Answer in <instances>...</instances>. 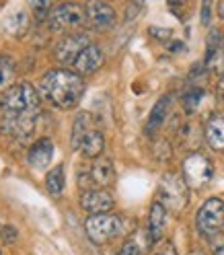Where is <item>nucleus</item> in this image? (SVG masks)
<instances>
[{"label":"nucleus","mask_w":224,"mask_h":255,"mask_svg":"<svg viewBox=\"0 0 224 255\" xmlns=\"http://www.w3.org/2000/svg\"><path fill=\"white\" fill-rule=\"evenodd\" d=\"M2 235H4V239H6V241H12V239H14V237H17L19 233H17V231H14L12 227H6V229L2 231Z\"/></svg>","instance_id":"29"},{"label":"nucleus","mask_w":224,"mask_h":255,"mask_svg":"<svg viewBox=\"0 0 224 255\" xmlns=\"http://www.w3.org/2000/svg\"><path fill=\"white\" fill-rule=\"evenodd\" d=\"M52 158H54V142L50 138L37 140L35 144L29 148V154H27V161L33 169H45L52 163Z\"/></svg>","instance_id":"12"},{"label":"nucleus","mask_w":224,"mask_h":255,"mask_svg":"<svg viewBox=\"0 0 224 255\" xmlns=\"http://www.w3.org/2000/svg\"><path fill=\"white\" fill-rule=\"evenodd\" d=\"M4 27H6V31L10 35H23L25 31L29 29V17L23 12V10H19V12H12L10 17L6 19V23H4Z\"/></svg>","instance_id":"22"},{"label":"nucleus","mask_w":224,"mask_h":255,"mask_svg":"<svg viewBox=\"0 0 224 255\" xmlns=\"http://www.w3.org/2000/svg\"><path fill=\"white\" fill-rule=\"evenodd\" d=\"M189 255H206V253H202V251H194V253H189Z\"/></svg>","instance_id":"32"},{"label":"nucleus","mask_w":224,"mask_h":255,"mask_svg":"<svg viewBox=\"0 0 224 255\" xmlns=\"http://www.w3.org/2000/svg\"><path fill=\"white\" fill-rule=\"evenodd\" d=\"M218 10H220V17H222V19H224V2H222V4H220V6H218Z\"/></svg>","instance_id":"31"},{"label":"nucleus","mask_w":224,"mask_h":255,"mask_svg":"<svg viewBox=\"0 0 224 255\" xmlns=\"http://www.w3.org/2000/svg\"><path fill=\"white\" fill-rule=\"evenodd\" d=\"M105 148V138H103V132L97 130V128H93V130L87 134V138L83 140L81 144V150L85 156L89 158H97Z\"/></svg>","instance_id":"18"},{"label":"nucleus","mask_w":224,"mask_h":255,"mask_svg":"<svg viewBox=\"0 0 224 255\" xmlns=\"http://www.w3.org/2000/svg\"><path fill=\"white\" fill-rule=\"evenodd\" d=\"M210 249L214 255H224V235L216 233L214 237H210Z\"/></svg>","instance_id":"26"},{"label":"nucleus","mask_w":224,"mask_h":255,"mask_svg":"<svg viewBox=\"0 0 224 255\" xmlns=\"http://www.w3.org/2000/svg\"><path fill=\"white\" fill-rule=\"evenodd\" d=\"M218 47H224V35H222V31L212 29L210 35H208V52H214Z\"/></svg>","instance_id":"25"},{"label":"nucleus","mask_w":224,"mask_h":255,"mask_svg":"<svg viewBox=\"0 0 224 255\" xmlns=\"http://www.w3.org/2000/svg\"><path fill=\"white\" fill-rule=\"evenodd\" d=\"M202 99H204V89H200V87H189V89L183 93V107H185L187 114H194V111L200 107Z\"/></svg>","instance_id":"24"},{"label":"nucleus","mask_w":224,"mask_h":255,"mask_svg":"<svg viewBox=\"0 0 224 255\" xmlns=\"http://www.w3.org/2000/svg\"><path fill=\"white\" fill-rule=\"evenodd\" d=\"M196 227L204 237H214L220 227H224V202L220 198H210L202 204L196 216Z\"/></svg>","instance_id":"6"},{"label":"nucleus","mask_w":224,"mask_h":255,"mask_svg":"<svg viewBox=\"0 0 224 255\" xmlns=\"http://www.w3.org/2000/svg\"><path fill=\"white\" fill-rule=\"evenodd\" d=\"M169 107H171V97L169 95H165V97H161L154 103V107L150 111V118H148V124H146V132L148 134L156 132L158 128L163 126V122L167 120V114H169Z\"/></svg>","instance_id":"17"},{"label":"nucleus","mask_w":224,"mask_h":255,"mask_svg":"<svg viewBox=\"0 0 224 255\" xmlns=\"http://www.w3.org/2000/svg\"><path fill=\"white\" fill-rule=\"evenodd\" d=\"M165 229H167V210L161 202H154L150 206V214H148V237L152 245L163 239Z\"/></svg>","instance_id":"13"},{"label":"nucleus","mask_w":224,"mask_h":255,"mask_svg":"<svg viewBox=\"0 0 224 255\" xmlns=\"http://www.w3.org/2000/svg\"><path fill=\"white\" fill-rule=\"evenodd\" d=\"M91 179H93L95 185H99V187H109L115 181L113 163H111L109 158H97V161L91 165Z\"/></svg>","instance_id":"15"},{"label":"nucleus","mask_w":224,"mask_h":255,"mask_svg":"<svg viewBox=\"0 0 224 255\" xmlns=\"http://www.w3.org/2000/svg\"><path fill=\"white\" fill-rule=\"evenodd\" d=\"M43 95L60 109H72L85 95V78L74 70L56 68L41 78Z\"/></svg>","instance_id":"2"},{"label":"nucleus","mask_w":224,"mask_h":255,"mask_svg":"<svg viewBox=\"0 0 224 255\" xmlns=\"http://www.w3.org/2000/svg\"><path fill=\"white\" fill-rule=\"evenodd\" d=\"M81 206L91 216L107 214L113 208V198H111V194L105 189H87L81 198Z\"/></svg>","instance_id":"9"},{"label":"nucleus","mask_w":224,"mask_h":255,"mask_svg":"<svg viewBox=\"0 0 224 255\" xmlns=\"http://www.w3.org/2000/svg\"><path fill=\"white\" fill-rule=\"evenodd\" d=\"M212 177H214V165L206 154L196 152V154H189L183 161V179L187 187L200 189Z\"/></svg>","instance_id":"5"},{"label":"nucleus","mask_w":224,"mask_h":255,"mask_svg":"<svg viewBox=\"0 0 224 255\" xmlns=\"http://www.w3.org/2000/svg\"><path fill=\"white\" fill-rule=\"evenodd\" d=\"M89 45H91L89 35H85V33H70V35H66L56 45V52H54L56 60L60 64H64V66H70V64L74 66L76 58L81 56Z\"/></svg>","instance_id":"8"},{"label":"nucleus","mask_w":224,"mask_h":255,"mask_svg":"<svg viewBox=\"0 0 224 255\" xmlns=\"http://www.w3.org/2000/svg\"><path fill=\"white\" fill-rule=\"evenodd\" d=\"M206 66H208V70L218 74L220 78L224 76V47H218V50L206 54Z\"/></svg>","instance_id":"23"},{"label":"nucleus","mask_w":224,"mask_h":255,"mask_svg":"<svg viewBox=\"0 0 224 255\" xmlns=\"http://www.w3.org/2000/svg\"><path fill=\"white\" fill-rule=\"evenodd\" d=\"M64 165H56L50 173H47V177H45V187L47 191H50L52 196H60L62 191H64Z\"/></svg>","instance_id":"21"},{"label":"nucleus","mask_w":224,"mask_h":255,"mask_svg":"<svg viewBox=\"0 0 224 255\" xmlns=\"http://www.w3.org/2000/svg\"><path fill=\"white\" fill-rule=\"evenodd\" d=\"M206 140L214 150L224 152V111L214 114L206 124Z\"/></svg>","instance_id":"14"},{"label":"nucleus","mask_w":224,"mask_h":255,"mask_svg":"<svg viewBox=\"0 0 224 255\" xmlns=\"http://www.w3.org/2000/svg\"><path fill=\"white\" fill-rule=\"evenodd\" d=\"M158 202L165 206V210H171L173 214H179L189 204V187L183 177L167 173L161 185H158Z\"/></svg>","instance_id":"3"},{"label":"nucleus","mask_w":224,"mask_h":255,"mask_svg":"<svg viewBox=\"0 0 224 255\" xmlns=\"http://www.w3.org/2000/svg\"><path fill=\"white\" fill-rule=\"evenodd\" d=\"M202 23L204 25L210 23V4H204V8H202Z\"/></svg>","instance_id":"28"},{"label":"nucleus","mask_w":224,"mask_h":255,"mask_svg":"<svg viewBox=\"0 0 224 255\" xmlns=\"http://www.w3.org/2000/svg\"><path fill=\"white\" fill-rule=\"evenodd\" d=\"M93 130L91 126V116L89 114H81L74 122V128H72V148L74 150H81V144L83 140L87 138V134Z\"/></svg>","instance_id":"19"},{"label":"nucleus","mask_w":224,"mask_h":255,"mask_svg":"<svg viewBox=\"0 0 224 255\" xmlns=\"http://www.w3.org/2000/svg\"><path fill=\"white\" fill-rule=\"evenodd\" d=\"M37 109H39V95L35 87L29 83L12 85L8 91L2 93V99H0V111L4 116L6 128L17 134L19 132L29 134L33 130Z\"/></svg>","instance_id":"1"},{"label":"nucleus","mask_w":224,"mask_h":255,"mask_svg":"<svg viewBox=\"0 0 224 255\" xmlns=\"http://www.w3.org/2000/svg\"><path fill=\"white\" fill-rule=\"evenodd\" d=\"M154 255H177V249H175V245L173 243H165L163 247H158L156 251H154Z\"/></svg>","instance_id":"27"},{"label":"nucleus","mask_w":224,"mask_h":255,"mask_svg":"<svg viewBox=\"0 0 224 255\" xmlns=\"http://www.w3.org/2000/svg\"><path fill=\"white\" fill-rule=\"evenodd\" d=\"M87 235L93 243L105 245L109 241L117 239L123 231V220L115 214H97V216H89L85 222Z\"/></svg>","instance_id":"4"},{"label":"nucleus","mask_w":224,"mask_h":255,"mask_svg":"<svg viewBox=\"0 0 224 255\" xmlns=\"http://www.w3.org/2000/svg\"><path fill=\"white\" fill-rule=\"evenodd\" d=\"M87 19L95 29H109L115 23V10L105 2H89L85 6Z\"/></svg>","instance_id":"11"},{"label":"nucleus","mask_w":224,"mask_h":255,"mask_svg":"<svg viewBox=\"0 0 224 255\" xmlns=\"http://www.w3.org/2000/svg\"><path fill=\"white\" fill-rule=\"evenodd\" d=\"M103 64V50L99 45L91 43L87 50L76 58L74 62V72L81 74V76H87V74H95Z\"/></svg>","instance_id":"10"},{"label":"nucleus","mask_w":224,"mask_h":255,"mask_svg":"<svg viewBox=\"0 0 224 255\" xmlns=\"http://www.w3.org/2000/svg\"><path fill=\"white\" fill-rule=\"evenodd\" d=\"M152 245L150 237H148V231H136L132 237H127L119 253L117 255H142L144 249H148Z\"/></svg>","instance_id":"16"},{"label":"nucleus","mask_w":224,"mask_h":255,"mask_svg":"<svg viewBox=\"0 0 224 255\" xmlns=\"http://www.w3.org/2000/svg\"><path fill=\"white\" fill-rule=\"evenodd\" d=\"M17 64L10 56H0V91H8L14 81Z\"/></svg>","instance_id":"20"},{"label":"nucleus","mask_w":224,"mask_h":255,"mask_svg":"<svg viewBox=\"0 0 224 255\" xmlns=\"http://www.w3.org/2000/svg\"><path fill=\"white\" fill-rule=\"evenodd\" d=\"M216 93H218V99L224 103V76L220 78V83H218V89H216Z\"/></svg>","instance_id":"30"},{"label":"nucleus","mask_w":224,"mask_h":255,"mask_svg":"<svg viewBox=\"0 0 224 255\" xmlns=\"http://www.w3.org/2000/svg\"><path fill=\"white\" fill-rule=\"evenodd\" d=\"M87 19V10L78 4H60L50 14V25L56 31H70L81 27Z\"/></svg>","instance_id":"7"}]
</instances>
